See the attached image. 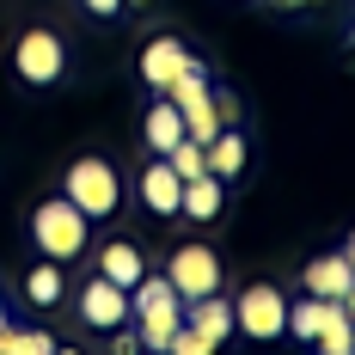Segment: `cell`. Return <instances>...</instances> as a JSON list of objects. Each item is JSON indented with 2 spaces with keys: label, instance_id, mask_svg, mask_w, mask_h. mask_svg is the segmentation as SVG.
<instances>
[{
  "label": "cell",
  "instance_id": "obj_1",
  "mask_svg": "<svg viewBox=\"0 0 355 355\" xmlns=\"http://www.w3.org/2000/svg\"><path fill=\"white\" fill-rule=\"evenodd\" d=\"M25 227H31L37 257H49V263H80V257L92 251V220L73 209L68 196H49V202H37Z\"/></svg>",
  "mask_w": 355,
  "mask_h": 355
},
{
  "label": "cell",
  "instance_id": "obj_2",
  "mask_svg": "<svg viewBox=\"0 0 355 355\" xmlns=\"http://www.w3.org/2000/svg\"><path fill=\"white\" fill-rule=\"evenodd\" d=\"M62 196L86 220H110V214L123 209V172L110 166L105 153H80L68 172H62Z\"/></svg>",
  "mask_w": 355,
  "mask_h": 355
},
{
  "label": "cell",
  "instance_id": "obj_3",
  "mask_svg": "<svg viewBox=\"0 0 355 355\" xmlns=\"http://www.w3.org/2000/svg\"><path fill=\"white\" fill-rule=\"evenodd\" d=\"M12 73H19V86H31V92H49V86H62V73H68V43L55 31H31L12 43Z\"/></svg>",
  "mask_w": 355,
  "mask_h": 355
},
{
  "label": "cell",
  "instance_id": "obj_4",
  "mask_svg": "<svg viewBox=\"0 0 355 355\" xmlns=\"http://www.w3.org/2000/svg\"><path fill=\"white\" fill-rule=\"evenodd\" d=\"M233 331L251 337V343H276V337L288 331V294L276 282L239 288V300H233Z\"/></svg>",
  "mask_w": 355,
  "mask_h": 355
},
{
  "label": "cell",
  "instance_id": "obj_5",
  "mask_svg": "<svg viewBox=\"0 0 355 355\" xmlns=\"http://www.w3.org/2000/svg\"><path fill=\"white\" fill-rule=\"evenodd\" d=\"M166 282L178 288V300H202V294H220V288H227L220 251L202 245V239H184V245L166 257Z\"/></svg>",
  "mask_w": 355,
  "mask_h": 355
},
{
  "label": "cell",
  "instance_id": "obj_6",
  "mask_svg": "<svg viewBox=\"0 0 355 355\" xmlns=\"http://www.w3.org/2000/svg\"><path fill=\"white\" fill-rule=\"evenodd\" d=\"M80 324H92V331H123L129 324V288L105 282V276H92V282H80Z\"/></svg>",
  "mask_w": 355,
  "mask_h": 355
},
{
  "label": "cell",
  "instance_id": "obj_7",
  "mask_svg": "<svg viewBox=\"0 0 355 355\" xmlns=\"http://www.w3.org/2000/svg\"><path fill=\"white\" fill-rule=\"evenodd\" d=\"M92 276H105V282H116V288H135L147 276V251L116 233V239H105V245L92 251Z\"/></svg>",
  "mask_w": 355,
  "mask_h": 355
},
{
  "label": "cell",
  "instance_id": "obj_8",
  "mask_svg": "<svg viewBox=\"0 0 355 355\" xmlns=\"http://www.w3.org/2000/svg\"><path fill=\"white\" fill-rule=\"evenodd\" d=\"M184 62H190V43L184 37H153L141 49V80H147V92H166L178 73H184Z\"/></svg>",
  "mask_w": 355,
  "mask_h": 355
},
{
  "label": "cell",
  "instance_id": "obj_9",
  "mask_svg": "<svg viewBox=\"0 0 355 355\" xmlns=\"http://www.w3.org/2000/svg\"><path fill=\"white\" fill-rule=\"evenodd\" d=\"M178 190H184V178L172 172V159L153 153V166L141 172V209L159 214V220H178Z\"/></svg>",
  "mask_w": 355,
  "mask_h": 355
},
{
  "label": "cell",
  "instance_id": "obj_10",
  "mask_svg": "<svg viewBox=\"0 0 355 355\" xmlns=\"http://www.w3.org/2000/svg\"><path fill=\"white\" fill-rule=\"evenodd\" d=\"M355 282V270H349V257L343 251H324V257H313L306 270H300V288L306 294H319V300H343Z\"/></svg>",
  "mask_w": 355,
  "mask_h": 355
},
{
  "label": "cell",
  "instance_id": "obj_11",
  "mask_svg": "<svg viewBox=\"0 0 355 355\" xmlns=\"http://www.w3.org/2000/svg\"><path fill=\"white\" fill-rule=\"evenodd\" d=\"M202 159H209V178H220V184H239V178H245V159H251V141L233 129V123H227V129L202 147Z\"/></svg>",
  "mask_w": 355,
  "mask_h": 355
},
{
  "label": "cell",
  "instance_id": "obj_12",
  "mask_svg": "<svg viewBox=\"0 0 355 355\" xmlns=\"http://www.w3.org/2000/svg\"><path fill=\"white\" fill-rule=\"evenodd\" d=\"M184 324H190V331H202L214 349H220V343L233 337V300H227V294H202V300H184Z\"/></svg>",
  "mask_w": 355,
  "mask_h": 355
},
{
  "label": "cell",
  "instance_id": "obj_13",
  "mask_svg": "<svg viewBox=\"0 0 355 355\" xmlns=\"http://www.w3.org/2000/svg\"><path fill=\"white\" fill-rule=\"evenodd\" d=\"M62 300H68V270H62V263H49V257H37L31 270H25V306L55 313Z\"/></svg>",
  "mask_w": 355,
  "mask_h": 355
},
{
  "label": "cell",
  "instance_id": "obj_14",
  "mask_svg": "<svg viewBox=\"0 0 355 355\" xmlns=\"http://www.w3.org/2000/svg\"><path fill=\"white\" fill-rule=\"evenodd\" d=\"M227 209V184L220 178H184V190H178V220H214V214Z\"/></svg>",
  "mask_w": 355,
  "mask_h": 355
},
{
  "label": "cell",
  "instance_id": "obj_15",
  "mask_svg": "<svg viewBox=\"0 0 355 355\" xmlns=\"http://www.w3.org/2000/svg\"><path fill=\"white\" fill-rule=\"evenodd\" d=\"M141 135H147V147H153L159 159L184 141V116H178V105L166 92H153V105H147V116H141Z\"/></svg>",
  "mask_w": 355,
  "mask_h": 355
},
{
  "label": "cell",
  "instance_id": "obj_16",
  "mask_svg": "<svg viewBox=\"0 0 355 355\" xmlns=\"http://www.w3.org/2000/svg\"><path fill=\"white\" fill-rule=\"evenodd\" d=\"M337 313V300H319V294H306V300H288V331L282 337H300V343H313L324 331V319Z\"/></svg>",
  "mask_w": 355,
  "mask_h": 355
},
{
  "label": "cell",
  "instance_id": "obj_17",
  "mask_svg": "<svg viewBox=\"0 0 355 355\" xmlns=\"http://www.w3.org/2000/svg\"><path fill=\"white\" fill-rule=\"evenodd\" d=\"M313 349H319V355H355V324L343 319V306L324 319V331L313 337Z\"/></svg>",
  "mask_w": 355,
  "mask_h": 355
},
{
  "label": "cell",
  "instance_id": "obj_18",
  "mask_svg": "<svg viewBox=\"0 0 355 355\" xmlns=\"http://www.w3.org/2000/svg\"><path fill=\"white\" fill-rule=\"evenodd\" d=\"M166 159H172V172H178V178H202V172H209V159H202V141H190V135H184V141H178Z\"/></svg>",
  "mask_w": 355,
  "mask_h": 355
},
{
  "label": "cell",
  "instance_id": "obj_19",
  "mask_svg": "<svg viewBox=\"0 0 355 355\" xmlns=\"http://www.w3.org/2000/svg\"><path fill=\"white\" fill-rule=\"evenodd\" d=\"M6 355H55V337H49V331H19V324H12Z\"/></svg>",
  "mask_w": 355,
  "mask_h": 355
},
{
  "label": "cell",
  "instance_id": "obj_20",
  "mask_svg": "<svg viewBox=\"0 0 355 355\" xmlns=\"http://www.w3.org/2000/svg\"><path fill=\"white\" fill-rule=\"evenodd\" d=\"M166 355H214V343L202 337V331H190V324H178L172 343H166Z\"/></svg>",
  "mask_w": 355,
  "mask_h": 355
},
{
  "label": "cell",
  "instance_id": "obj_21",
  "mask_svg": "<svg viewBox=\"0 0 355 355\" xmlns=\"http://www.w3.org/2000/svg\"><path fill=\"white\" fill-rule=\"evenodd\" d=\"M80 6H86L92 19H116V12H123V0H80Z\"/></svg>",
  "mask_w": 355,
  "mask_h": 355
},
{
  "label": "cell",
  "instance_id": "obj_22",
  "mask_svg": "<svg viewBox=\"0 0 355 355\" xmlns=\"http://www.w3.org/2000/svg\"><path fill=\"white\" fill-rule=\"evenodd\" d=\"M337 306H343V319L355 324V282H349V294H343V300H337Z\"/></svg>",
  "mask_w": 355,
  "mask_h": 355
},
{
  "label": "cell",
  "instance_id": "obj_23",
  "mask_svg": "<svg viewBox=\"0 0 355 355\" xmlns=\"http://www.w3.org/2000/svg\"><path fill=\"white\" fill-rule=\"evenodd\" d=\"M270 6H282V12H300V6H313V0H270Z\"/></svg>",
  "mask_w": 355,
  "mask_h": 355
},
{
  "label": "cell",
  "instance_id": "obj_24",
  "mask_svg": "<svg viewBox=\"0 0 355 355\" xmlns=\"http://www.w3.org/2000/svg\"><path fill=\"white\" fill-rule=\"evenodd\" d=\"M343 257H349V270H355V233H349V239H343Z\"/></svg>",
  "mask_w": 355,
  "mask_h": 355
},
{
  "label": "cell",
  "instance_id": "obj_25",
  "mask_svg": "<svg viewBox=\"0 0 355 355\" xmlns=\"http://www.w3.org/2000/svg\"><path fill=\"white\" fill-rule=\"evenodd\" d=\"M0 324H12V319H6V300H0Z\"/></svg>",
  "mask_w": 355,
  "mask_h": 355
},
{
  "label": "cell",
  "instance_id": "obj_26",
  "mask_svg": "<svg viewBox=\"0 0 355 355\" xmlns=\"http://www.w3.org/2000/svg\"><path fill=\"white\" fill-rule=\"evenodd\" d=\"M55 355H80V349H55Z\"/></svg>",
  "mask_w": 355,
  "mask_h": 355
},
{
  "label": "cell",
  "instance_id": "obj_27",
  "mask_svg": "<svg viewBox=\"0 0 355 355\" xmlns=\"http://www.w3.org/2000/svg\"><path fill=\"white\" fill-rule=\"evenodd\" d=\"M349 49H355V31H349Z\"/></svg>",
  "mask_w": 355,
  "mask_h": 355
},
{
  "label": "cell",
  "instance_id": "obj_28",
  "mask_svg": "<svg viewBox=\"0 0 355 355\" xmlns=\"http://www.w3.org/2000/svg\"><path fill=\"white\" fill-rule=\"evenodd\" d=\"M129 355H147V349H129Z\"/></svg>",
  "mask_w": 355,
  "mask_h": 355
}]
</instances>
